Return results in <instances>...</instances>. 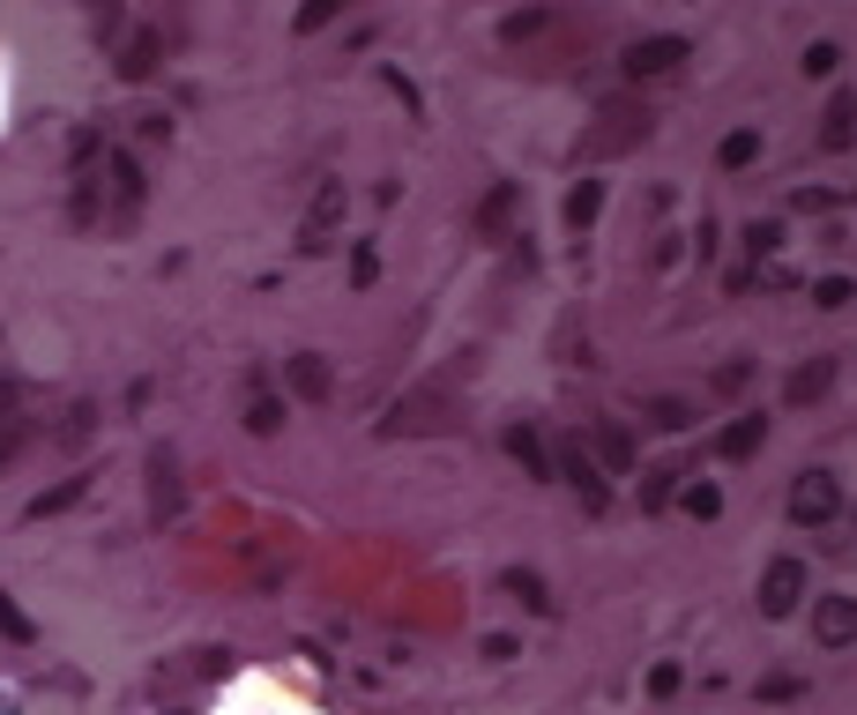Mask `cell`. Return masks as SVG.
<instances>
[{"mask_svg": "<svg viewBox=\"0 0 857 715\" xmlns=\"http://www.w3.org/2000/svg\"><path fill=\"white\" fill-rule=\"evenodd\" d=\"M798 589H806V567H798V559H776V567L760 574V612L784 618L790 604H798Z\"/></svg>", "mask_w": 857, "mask_h": 715, "instance_id": "6da1fadb", "label": "cell"}, {"mask_svg": "<svg viewBox=\"0 0 857 715\" xmlns=\"http://www.w3.org/2000/svg\"><path fill=\"white\" fill-rule=\"evenodd\" d=\"M790 515L798 522H828L835 515V477L828 469H806V477L790 485Z\"/></svg>", "mask_w": 857, "mask_h": 715, "instance_id": "7a4b0ae2", "label": "cell"}, {"mask_svg": "<svg viewBox=\"0 0 857 715\" xmlns=\"http://www.w3.org/2000/svg\"><path fill=\"white\" fill-rule=\"evenodd\" d=\"M812 634H820V648H850L857 642V596H820Z\"/></svg>", "mask_w": 857, "mask_h": 715, "instance_id": "3957f363", "label": "cell"}, {"mask_svg": "<svg viewBox=\"0 0 857 715\" xmlns=\"http://www.w3.org/2000/svg\"><path fill=\"white\" fill-rule=\"evenodd\" d=\"M343 217V187H321L314 201V217H306V247H328V224Z\"/></svg>", "mask_w": 857, "mask_h": 715, "instance_id": "277c9868", "label": "cell"}, {"mask_svg": "<svg viewBox=\"0 0 857 715\" xmlns=\"http://www.w3.org/2000/svg\"><path fill=\"white\" fill-rule=\"evenodd\" d=\"M112 201H120V209H112V217H135V201H142V172H135V165H127V157H112Z\"/></svg>", "mask_w": 857, "mask_h": 715, "instance_id": "5b68a950", "label": "cell"}, {"mask_svg": "<svg viewBox=\"0 0 857 715\" xmlns=\"http://www.w3.org/2000/svg\"><path fill=\"white\" fill-rule=\"evenodd\" d=\"M679 38H649V46H634V52H627V68H634V75H657V68H671V60H679Z\"/></svg>", "mask_w": 857, "mask_h": 715, "instance_id": "8992f818", "label": "cell"}, {"mask_svg": "<svg viewBox=\"0 0 857 715\" xmlns=\"http://www.w3.org/2000/svg\"><path fill=\"white\" fill-rule=\"evenodd\" d=\"M567 477H574V493H582L589 507H604V477H597V463H589L582 447H567Z\"/></svg>", "mask_w": 857, "mask_h": 715, "instance_id": "52a82bcc", "label": "cell"}, {"mask_svg": "<svg viewBox=\"0 0 857 715\" xmlns=\"http://www.w3.org/2000/svg\"><path fill=\"white\" fill-rule=\"evenodd\" d=\"M292 388L306 395V403H321V395H328V366H321V358H292Z\"/></svg>", "mask_w": 857, "mask_h": 715, "instance_id": "ba28073f", "label": "cell"}, {"mask_svg": "<svg viewBox=\"0 0 857 715\" xmlns=\"http://www.w3.org/2000/svg\"><path fill=\"white\" fill-rule=\"evenodd\" d=\"M75 499H82V477H68V485H52V493H38V499H30V522L60 515V507H75Z\"/></svg>", "mask_w": 857, "mask_h": 715, "instance_id": "9c48e42d", "label": "cell"}, {"mask_svg": "<svg viewBox=\"0 0 857 715\" xmlns=\"http://www.w3.org/2000/svg\"><path fill=\"white\" fill-rule=\"evenodd\" d=\"M753 447H760V418H738L731 433L716 440V455H731V463H738V455H753Z\"/></svg>", "mask_w": 857, "mask_h": 715, "instance_id": "30bf717a", "label": "cell"}, {"mask_svg": "<svg viewBox=\"0 0 857 715\" xmlns=\"http://www.w3.org/2000/svg\"><path fill=\"white\" fill-rule=\"evenodd\" d=\"M149 68H157V38H149V30H142V38H135V46H127V60H120V75H127V82H142V75Z\"/></svg>", "mask_w": 857, "mask_h": 715, "instance_id": "8fae6325", "label": "cell"}, {"mask_svg": "<svg viewBox=\"0 0 857 715\" xmlns=\"http://www.w3.org/2000/svg\"><path fill=\"white\" fill-rule=\"evenodd\" d=\"M246 425H254V433H276V425H284V403H276V395H254V403H246Z\"/></svg>", "mask_w": 857, "mask_h": 715, "instance_id": "7c38bea8", "label": "cell"}, {"mask_svg": "<svg viewBox=\"0 0 857 715\" xmlns=\"http://www.w3.org/2000/svg\"><path fill=\"white\" fill-rule=\"evenodd\" d=\"M597 447H604V463H612V469H627V463H634V440H627L619 425H604V433H597Z\"/></svg>", "mask_w": 857, "mask_h": 715, "instance_id": "4fadbf2b", "label": "cell"}, {"mask_svg": "<svg viewBox=\"0 0 857 715\" xmlns=\"http://www.w3.org/2000/svg\"><path fill=\"white\" fill-rule=\"evenodd\" d=\"M850 120H857V105H850V98H835V105H828V149L850 142Z\"/></svg>", "mask_w": 857, "mask_h": 715, "instance_id": "5bb4252c", "label": "cell"}, {"mask_svg": "<svg viewBox=\"0 0 857 715\" xmlns=\"http://www.w3.org/2000/svg\"><path fill=\"white\" fill-rule=\"evenodd\" d=\"M508 589L522 596V604H530V612H544V604H552V596H544V582H538V574H522V567L508 574Z\"/></svg>", "mask_w": 857, "mask_h": 715, "instance_id": "9a60e30c", "label": "cell"}, {"mask_svg": "<svg viewBox=\"0 0 857 715\" xmlns=\"http://www.w3.org/2000/svg\"><path fill=\"white\" fill-rule=\"evenodd\" d=\"M820 388H828V366H806L798 380H790V403H812Z\"/></svg>", "mask_w": 857, "mask_h": 715, "instance_id": "2e32d148", "label": "cell"}, {"mask_svg": "<svg viewBox=\"0 0 857 715\" xmlns=\"http://www.w3.org/2000/svg\"><path fill=\"white\" fill-rule=\"evenodd\" d=\"M679 493V469H657V477H649V485H641V499H649V507H663V499Z\"/></svg>", "mask_w": 857, "mask_h": 715, "instance_id": "e0dca14e", "label": "cell"}, {"mask_svg": "<svg viewBox=\"0 0 857 715\" xmlns=\"http://www.w3.org/2000/svg\"><path fill=\"white\" fill-rule=\"evenodd\" d=\"M686 507H693V515L709 522V515H716V507H723V493H716V485H686Z\"/></svg>", "mask_w": 857, "mask_h": 715, "instance_id": "ac0fdd59", "label": "cell"}, {"mask_svg": "<svg viewBox=\"0 0 857 715\" xmlns=\"http://www.w3.org/2000/svg\"><path fill=\"white\" fill-rule=\"evenodd\" d=\"M0 634H8V642H30V618L16 612V604H8V596H0Z\"/></svg>", "mask_w": 857, "mask_h": 715, "instance_id": "d6986e66", "label": "cell"}, {"mask_svg": "<svg viewBox=\"0 0 857 715\" xmlns=\"http://www.w3.org/2000/svg\"><path fill=\"white\" fill-rule=\"evenodd\" d=\"M657 425H663V433H686V425H693V410H686V403H657Z\"/></svg>", "mask_w": 857, "mask_h": 715, "instance_id": "ffe728a7", "label": "cell"}, {"mask_svg": "<svg viewBox=\"0 0 857 715\" xmlns=\"http://www.w3.org/2000/svg\"><path fill=\"white\" fill-rule=\"evenodd\" d=\"M567 217H574V224H589V217H597V187H574V201H567Z\"/></svg>", "mask_w": 857, "mask_h": 715, "instance_id": "44dd1931", "label": "cell"}, {"mask_svg": "<svg viewBox=\"0 0 857 715\" xmlns=\"http://www.w3.org/2000/svg\"><path fill=\"white\" fill-rule=\"evenodd\" d=\"M753 149H760V135H731V142H723V165H746Z\"/></svg>", "mask_w": 857, "mask_h": 715, "instance_id": "7402d4cb", "label": "cell"}, {"mask_svg": "<svg viewBox=\"0 0 857 715\" xmlns=\"http://www.w3.org/2000/svg\"><path fill=\"white\" fill-rule=\"evenodd\" d=\"M649 693H657V701H663V693H679V664H657V671H649Z\"/></svg>", "mask_w": 857, "mask_h": 715, "instance_id": "603a6c76", "label": "cell"}, {"mask_svg": "<svg viewBox=\"0 0 857 715\" xmlns=\"http://www.w3.org/2000/svg\"><path fill=\"white\" fill-rule=\"evenodd\" d=\"M328 16H336V0H306V8H298V30H314V23H328Z\"/></svg>", "mask_w": 857, "mask_h": 715, "instance_id": "cb8c5ba5", "label": "cell"}, {"mask_svg": "<svg viewBox=\"0 0 857 715\" xmlns=\"http://www.w3.org/2000/svg\"><path fill=\"white\" fill-rule=\"evenodd\" d=\"M508 447H514V455H522V463H530V469H544V447H538V440H530V433H514V440H508Z\"/></svg>", "mask_w": 857, "mask_h": 715, "instance_id": "d4e9b609", "label": "cell"}]
</instances>
